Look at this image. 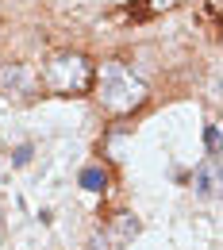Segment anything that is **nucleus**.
Masks as SVG:
<instances>
[{"label":"nucleus","instance_id":"f03ea898","mask_svg":"<svg viewBox=\"0 0 223 250\" xmlns=\"http://www.w3.org/2000/svg\"><path fill=\"white\" fill-rule=\"evenodd\" d=\"M93 73L96 69H93V62H89L85 54L62 50V54L46 58L39 81H42V89H50L54 96H85L93 89Z\"/></svg>","mask_w":223,"mask_h":250},{"label":"nucleus","instance_id":"20e7f679","mask_svg":"<svg viewBox=\"0 0 223 250\" xmlns=\"http://www.w3.org/2000/svg\"><path fill=\"white\" fill-rule=\"evenodd\" d=\"M77 181H81V185L89 188V192H104V188H108V173H104L100 166H85Z\"/></svg>","mask_w":223,"mask_h":250},{"label":"nucleus","instance_id":"423d86ee","mask_svg":"<svg viewBox=\"0 0 223 250\" xmlns=\"http://www.w3.org/2000/svg\"><path fill=\"white\" fill-rule=\"evenodd\" d=\"M135 235H139V219L127 216V212H120V219H116V247H123Z\"/></svg>","mask_w":223,"mask_h":250},{"label":"nucleus","instance_id":"39448f33","mask_svg":"<svg viewBox=\"0 0 223 250\" xmlns=\"http://www.w3.org/2000/svg\"><path fill=\"white\" fill-rule=\"evenodd\" d=\"M196 192H204V196L216 192V158H208V166L196 169Z\"/></svg>","mask_w":223,"mask_h":250},{"label":"nucleus","instance_id":"6e6552de","mask_svg":"<svg viewBox=\"0 0 223 250\" xmlns=\"http://www.w3.org/2000/svg\"><path fill=\"white\" fill-rule=\"evenodd\" d=\"M12 162H16V166H27V162H31V146H20V150H16V158H12Z\"/></svg>","mask_w":223,"mask_h":250},{"label":"nucleus","instance_id":"f257e3e1","mask_svg":"<svg viewBox=\"0 0 223 250\" xmlns=\"http://www.w3.org/2000/svg\"><path fill=\"white\" fill-rule=\"evenodd\" d=\"M93 81H100L96 96H100L104 112H112V116H131L135 108L146 104V85L123 62H104L100 73H93Z\"/></svg>","mask_w":223,"mask_h":250},{"label":"nucleus","instance_id":"7ed1b4c3","mask_svg":"<svg viewBox=\"0 0 223 250\" xmlns=\"http://www.w3.org/2000/svg\"><path fill=\"white\" fill-rule=\"evenodd\" d=\"M35 89V77H31V69L23 62H8L4 69H0V93H8V96H27Z\"/></svg>","mask_w":223,"mask_h":250},{"label":"nucleus","instance_id":"0eeeda50","mask_svg":"<svg viewBox=\"0 0 223 250\" xmlns=\"http://www.w3.org/2000/svg\"><path fill=\"white\" fill-rule=\"evenodd\" d=\"M204 143H208V154L220 158V127H208L204 131Z\"/></svg>","mask_w":223,"mask_h":250},{"label":"nucleus","instance_id":"1a4fd4ad","mask_svg":"<svg viewBox=\"0 0 223 250\" xmlns=\"http://www.w3.org/2000/svg\"><path fill=\"white\" fill-rule=\"evenodd\" d=\"M216 12H220V0H208V16L216 20Z\"/></svg>","mask_w":223,"mask_h":250}]
</instances>
